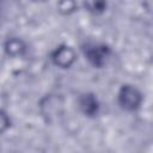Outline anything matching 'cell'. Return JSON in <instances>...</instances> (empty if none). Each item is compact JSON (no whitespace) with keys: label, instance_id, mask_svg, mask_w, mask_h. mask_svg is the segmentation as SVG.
<instances>
[{"label":"cell","instance_id":"1","mask_svg":"<svg viewBox=\"0 0 153 153\" xmlns=\"http://www.w3.org/2000/svg\"><path fill=\"white\" fill-rule=\"evenodd\" d=\"M120 99H121V104L123 108L131 110L140 104L141 97H140V93L135 88H133L130 86H126L122 88Z\"/></svg>","mask_w":153,"mask_h":153},{"label":"cell","instance_id":"2","mask_svg":"<svg viewBox=\"0 0 153 153\" xmlns=\"http://www.w3.org/2000/svg\"><path fill=\"white\" fill-rule=\"evenodd\" d=\"M87 59L97 66H102L109 55V49L105 45H92L87 49Z\"/></svg>","mask_w":153,"mask_h":153},{"label":"cell","instance_id":"3","mask_svg":"<svg viewBox=\"0 0 153 153\" xmlns=\"http://www.w3.org/2000/svg\"><path fill=\"white\" fill-rule=\"evenodd\" d=\"M80 106L84 110V112L87 114V115L96 114L97 112V109H98L97 100L91 94H84V97L80 99Z\"/></svg>","mask_w":153,"mask_h":153},{"label":"cell","instance_id":"4","mask_svg":"<svg viewBox=\"0 0 153 153\" xmlns=\"http://www.w3.org/2000/svg\"><path fill=\"white\" fill-rule=\"evenodd\" d=\"M67 48H68V47H63L62 49L57 50V51H56V55L54 56L55 62L59 63V65H61V66H63V67H66V66L69 65L68 60H66V55H68V54L72 53V51H71L69 49H67Z\"/></svg>","mask_w":153,"mask_h":153},{"label":"cell","instance_id":"5","mask_svg":"<svg viewBox=\"0 0 153 153\" xmlns=\"http://www.w3.org/2000/svg\"><path fill=\"white\" fill-rule=\"evenodd\" d=\"M7 118H6V116L4 115V114H1L0 112V131L4 129V128H6L7 127Z\"/></svg>","mask_w":153,"mask_h":153}]
</instances>
